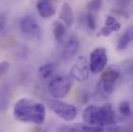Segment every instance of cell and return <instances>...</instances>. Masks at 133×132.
Masks as SVG:
<instances>
[{
	"label": "cell",
	"mask_w": 133,
	"mask_h": 132,
	"mask_svg": "<svg viewBox=\"0 0 133 132\" xmlns=\"http://www.w3.org/2000/svg\"><path fill=\"white\" fill-rule=\"evenodd\" d=\"M6 22H7V19H6V16L4 15H0V31H2L6 25Z\"/></svg>",
	"instance_id": "7402d4cb"
},
{
	"label": "cell",
	"mask_w": 133,
	"mask_h": 132,
	"mask_svg": "<svg viewBox=\"0 0 133 132\" xmlns=\"http://www.w3.org/2000/svg\"><path fill=\"white\" fill-rule=\"evenodd\" d=\"M60 19L61 21L67 26V28L71 27L74 22V12L69 3H63L61 10H60Z\"/></svg>",
	"instance_id": "4fadbf2b"
},
{
	"label": "cell",
	"mask_w": 133,
	"mask_h": 132,
	"mask_svg": "<svg viewBox=\"0 0 133 132\" xmlns=\"http://www.w3.org/2000/svg\"><path fill=\"white\" fill-rule=\"evenodd\" d=\"M99 118L100 125L103 128L105 126L108 127V126L116 124L117 117H116V113L110 103H105V104L99 106Z\"/></svg>",
	"instance_id": "ba28073f"
},
{
	"label": "cell",
	"mask_w": 133,
	"mask_h": 132,
	"mask_svg": "<svg viewBox=\"0 0 133 132\" xmlns=\"http://www.w3.org/2000/svg\"><path fill=\"white\" fill-rule=\"evenodd\" d=\"M45 106L29 98H21L15 103L14 117L17 121L27 124L42 125L45 121Z\"/></svg>",
	"instance_id": "6da1fadb"
},
{
	"label": "cell",
	"mask_w": 133,
	"mask_h": 132,
	"mask_svg": "<svg viewBox=\"0 0 133 132\" xmlns=\"http://www.w3.org/2000/svg\"><path fill=\"white\" fill-rule=\"evenodd\" d=\"M36 10L43 19H50L57 12V8L51 0H39L36 3Z\"/></svg>",
	"instance_id": "7c38bea8"
},
{
	"label": "cell",
	"mask_w": 133,
	"mask_h": 132,
	"mask_svg": "<svg viewBox=\"0 0 133 132\" xmlns=\"http://www.w3.org/2000/svg\"><path fill=\"white\" fill-rule=\"evenodd\" d=\"M133 42V27H129L125 30V32L121 35V37L118 40L117 49L119 51L126 50Z\"/></svg>",
	"instance_id": "5bb4252c"
},
{
	"label": "cell",
	"mask_w": 133,
	"mask_h": 132,
	"mask_svg": "<svg viewBox=\"0 0 133 132\" xmlns=\"http://www.w3.org/2000/svg\"><path fill=\"white\" fill-rule=\"evenodd\" d=\"M67 33V26L62 22V21H55L53 23V34L55 39L62 43L65 40Z\"/></svg>",
	"instance_id": "9a60e30c"
},
{
	"label": "cell",
	"mask_w": 133,
	"mask_h": 132,
	"mask_svg": "<svg viewBox=\"0 0 133 132\" xmlns=\"http://www.w3.org/2000/svg\"><path fill=\"white\" fill-rule=\"evenodd\" d=\"M6 89H1L0 90V110H3L6 108L8 99H7V94H6Z\"/></svg>",
	"instance_id": "ffe728a7"
},
{
	"label": "cell",
	"mask_w": 133,
	"mask_h": 132,
	"mask_svg": "<svg viewBox=\"0 0 133 132\" xmlns=\"http://www.w3.org/2000/svg\"><path fill=\"white\" fill-rule=\"evenodd\" d=\"M49 108L61 120L65 122H72L77 117V108L65 101L60 99H52L48 102Z\"/></svg>",
	"instance_id": "277c9868"
},
{
	"label": "cell",
	"mask_w": 133,
	"mask_h": 132,
	"mask_svg": "<svg viewBox=\"0 0 133 132\" xmlns=\"http://www.w3.org/2000/svg\"><path fill=\"white\" fill-rule=\"evenodd\" d=\"M107 60L108 58H107V52L105 48L103 47L95 48L91 52L90 58H89V66H90L91 72L96 74L103 71L107 64Z\"/></svg>",
	"instance_id": "8992f818"
},
{
	"label": "cell",
	"mask_w": 133,
	"mask_h": 132,
	"mask_svg": "<svg viewBox=\"0 0 133 132\" xmlns=\"http://www.w3.org/2000/svg\"><path fill=\"white\" fill-rule=\"evenodd\" d=\"M103 6V0H90L88 2V8L91 12H98Z\"/></svg>",
	"instance_id": "d6986e66"
},
{
	"label": "cell",
	"mask_w": 133,
	"mask_h": 132,
	"mask_svg": "<svg viewBox=\"0 0 133 132\" xmlns=\"http://www.w3.org/2000/svg\"><path fill=\"white\" fill-rule=\"evenodd\" d=\"M9 68V63L7 61H2L0 62V76H2L3 74L6 73V71Z\"/></svg>",
	"instance_id": "44dd1931"
},
{
	"label": "cell",
	"mask_w": 133,
	"mask_h": 132,
	"mask_svg": "<svg viewBox=\"0 0 133 132\" xmlns=\"http://www.w3.org/2000/svg\"><path fill=\"white\" fill-rule=\"evenodd\" d=\"M121 75V70L118 66H110L103 71L95 89L97 99H107L115 91L117 82Z\"/></svg>",
	"instance_id": "7a4b0ae2"
},
{
	"label": "cell",
	"mask_w": 133,
	"mask_h": 132,
	"mask_svg": "<svg viewBox=\"0 0 133 132\" xmlns=\"http://www.w3.org/2000/svg\"><path fill=\"white\" fill-rule=\"evenodd\" d=\"M55 72V65L53 63H45L38 68V75L40 78L46 80L53 75Z\"/></svg>",
	"instance_id": "2e32d148"
},
{
	"label": "cell",
	"mask_w": 133,
	"mask_h": 132,
	"mask_svg": "<svg viewBox=\"0 0 133 132\" xmlns=\"http://www.w3.org/2000/svg\"><path fill=\"white\" fill-rule=\"evenodd\" d=\"M120 29H121L120 22L114 16H107L104 21V26L102 28H100L96 35L98 37H101V36L107 37V36L111 35L114 32H118Z\"/></svg>",
	"instance_id": "8fae6325"
},
{
	"label": "cell",
	"mask_w": 133,
	"mask_h": 132,
	"mask_svg": "<svg viewBox=\"0 0 133 132\" xmlns=\"http://www.w3.org/2000/svg\"><path fill=\"white\" fill-rule=\"evenodd\" d=\"M20 29L23 34L36 40L41 39V29L33 16H25L20 22Z\"/></svg>",
	"instance_id": "52a82bcc"
},
{
	"label": "cell",
	"mask_w": 133,
	"mask_h": 132,
	"mask_svg": "<svg viewBox=\"0 0 133 132\" xmlns=\"http://www.w3.org/2000/svg\"><path fill=\"white\" fill-rule=\"evenodd\" d=\"M85 22H86V25L88 26L89 29H91V30H95L96 29L97 24H96V18H95L94 12L89 11L85 17Z\"/></svg>",
	"instance_id": "ac0fdd59"
},
{
	"label": "cell",
	"mask_w": 133,
	"mask_h": 132,
	"mask_svg": "<svg viewBox=\"0 0 133 132\" xmlns=\"http://www.w3.org/2000/svg\"><path fill=\"white\" fill-rule=\"evenodd\" d=\"M83 120L87 125L101 127L99 118V106L97 105H89L83 111Z\"/></svg>",
	"instance_id": "30bf717a"
},
{
	"label": "cell",
	"mask_w": 133,
	"mask_h": 132,
	"mask_svg": "<svg viewBox=\"0 0 133 132\" xmlns=\"http://www.w3.org/2000/svg\"><path fill=\"white\" fill-rule=\"evenodd\" d=\"M78 50H79V39L77 35L71 34L64 42L62 56L64 59H71L77 54Z\"/></svg>",
	"instance_id": "9c48e42d"
},
{
	"label": "cell",
	"mask_w": 133,
	"mask_h": 132,
	"mask_svg": "<svg viewBox=\"0 0 133 132\" xmlns=\"http://www.w3.org/2000/svg\"><path fill=\"white\" fill-rule=\"evenodd\" d=\"M119 113L124 117H129L132 114L131 105L127 100H123L119 104Z\"/></svg>",
	"instance_id": "e0dca14e"
},
{
	"label": "cell",
	"mask_w": 133,
	"mask_h": 132,
	"mask_svg": "<svg viewBox=\"0 0 133 132\" xmlns=\"http://www.w3.org/2000/svg\"><path fill=\"white\" fill-rule=\"evenodd\" d=\"M73 86V80L67 75H55L53 76L48 85L49 93L52 97L61 99L66 97Z\"/></svg>",
	"instance_id": "3957f363"
},
{
	"label": "cell",
	"mask_w": 133,
	"mask_h": 132,
	"mask_svg": "<svg viewBox=\"0 0 133 132\" xmlns=\"http://www.w3.org/2000/svg\"><path fill=\"white\" fill-rule=\"evenodd\" d=\"M90 73L91 70L89 66V61L86 57H78L69 70V76L73 81L79 83L87 81L89 78Z\"/></svg>",
	"instance_id": "5b68a950"
}]
</instances>
